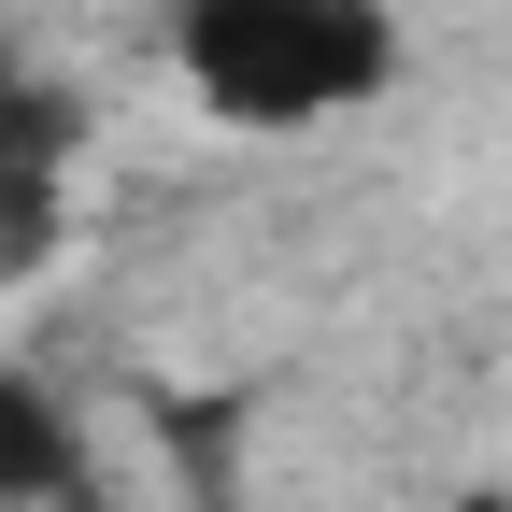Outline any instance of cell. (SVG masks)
<instances>
[{
  "instance_id": "6da1fadb",
  "label": "cell",
  "mask_w": 512,
  "mask_h": 512,
  "mask_svg": "<svg viewBox=\"0 0 512 512\" xmlns=\"http://www.w3.org/2000/svg\"><path fill=\"white\" fill-rule=\"evenodd\" d=\"M171 72L214 128L299 143V128L399 100L413 29H399V0H171Z\"/></svg>"
},
{
  "instance_id": "7a4b0ae2",
  "label": "cell",
  "mask_w": 512,
  "mask_h": 512,
  "mask_svg": "<svg viewBox=\"0 0 512 512\" xmlns=\"http://www.w3.org/2000/svg\"><path fill=\"white\" fill-rule=\"evenodd\" d=\"M86 86L72 72H15L0 100V285L57 271V242H72V171H86Z\"/></svg>"
},
{
  "instance_id": "3957f363",
  "label": "cell",
  "mask_w": 512,
  "mask_h": 512,
  "mask_svg": "<svg viewBox=\"0 0 512 512\" xmlns=\"http://www.w3.org/2000/svg\"><path fill=\"white\" fill-rule=\"evenodd\" d=\"M100 498V441L29 356H0V512H86Z\"/></svg>"
},
{
  "instance_id": "277c9868",
  "label": "cell",
  "mask_w": 512,
  "mask_h": 512,
  "mask_svg": "<svg viewBox=\"0 0 512 512\" xmlns=\"http://www.w3.org/2000/svg\"><path fill=\"white\" fill-rule=\"evenodd\" d=\"M441 512H512V470H498V484H456V498H441Z\"/></svg>"
},
{
  "instance_id": "5b68a950",
  "label": "cell",
  "mask_w": 512,
  "mask_h": 512,
  "mask_svg": "<svg viewBox=\"0 0 512 512\" xmlns=\"http://www.w3.org/2000/svg\"><path fill=\"white\" fill-rule=\"evenodd\" d=\"M15 72H29V57H15V43H0V100H15Z\"/></svg>"
}]
</instances>
